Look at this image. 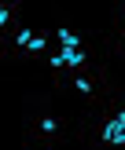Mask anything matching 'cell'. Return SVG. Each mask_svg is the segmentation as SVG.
<instances>
[{
  "label": "cell",
  "instance_id": "obj_3",
  "mask_svg": "<svg viewBox=\"0 0 125 150\" xmlns=\"http://www.w3.org/2000/svg\"><path fill=\"white\" fill-rule=\"evenodd\" d=\"M55 48L51 29H37V26H19L0 48V62H44Z\"/></svg>",
  "mask_w": 125,
  "mask_h": 150
},
{
  "label": "cell",
  "instance_id": "obj_9",
  "mask_svg": "<svg viewBox=\"0 0 125 150\" xmlns=\"http://www.w3.org/2000/svg\"><path fill=\"white\" fill-rule=\"evenodd\" d=\"M4 40H7V37H4V33H0V48H4Z\"/></svg>",
  "mask_w": 125,
  "mask_h": 150
},
{
  "label": "cell",
  "instance_id": "obj_4",
  "mask_svg": "<svg viewBox=\"0 0 125 150\" xmlns=\"http://www.w3.org/2000/svg\"><path fill=\"white\" fill-rule=\"evenodd\" d=\"M59 92H74V95H81V99H85V106H99V103L114 92V84H110V77H107V66L99 62V66H92V70L70 73V77L63 81V88H59Z\"/></svg>",
  "mask_w": 125,
  "mask_h": 150
},
{
  "label": "cell",
  "instance_id": "obj_5",
  "mask_svg": "<svg viewBox=\"0 0 125 150\" xmlns=\"http://www.w3.org/2000/svg\"><path fill=\"white\" fill-rule=\"evenodd\" d=\"M103 59L96 55V48H51V55L44 59V66H48L51 81H55V88H63V81L70 77V73L77 70H92V66H99Z\"/></svg>",
  "mask_w": 125,
  "mask_h": 150
},
{
  "label": "cell",
  "instance_id": "obj_2",
  "mask_svg": "<svg viewBox=\"0 0 125 150\" xmlns=\"http://www.w3.org/2000/svg\"><path fill=\"white\" fill-rule=\"evenodd\" d=\"M70 139V121L66 114H59L48 99H26V143H41V146H63Z\"/></svg>",
  "mask_w": 125,
  "mask_h": 150
},
{
  "label": "cell",
  "instance_id": "obj_6",
  "mask_svg": "<svg viewBox=\"0 0 125 150\" xmlns=\"http://www.w3.org/2000/svg\"><path fill=\"white\" fill-rule=\"evenodd\" d=\"M103 48L110 55H121L125 59V4H114V18H110V29L103 37Z\"/></svg>",
  "mask_w": 125,
  "mask_h": 150
},
{
  "label": "cell",
  "instance_id": "obj_1",
  "mask_svg": "<svg viewBox=\"0 0 125 150\" xmlns=\"http://www.w3.org/2000/svg\"><path fill=\"white\" fill-rule=\"evenodd\" d=\"M74 132L81 150H125V88H114L99 106H88Z\"/></svg>",
  "mask_w": 125,
  "mask_h": 150
},
{
  "label": "cell",
  "instance_id": "obj_8",
  "mask_svg": "<svg viewBox=\"0 0 125 150\" xmlns=\"http://www.w3.org/2000/svg\"><path fill=\"white\" fill-rule=\"evenodd\" d=\"M22 150H51V146H41V143H22Z\"/></svg>",
  "mask_w": 125,
  "mask_h": 150
},
{
  "label": "cell",
  "instance_id": "obj_7",
  "mask_svg": "<svg viewBox=\"0 0 125 150\" xmlns=\"http://www.w3.org/2000/svg\"><path fill=\"white\" fill-rule=\"evenodd\" d=\"M51 37H55L59 48H92V40H96L92 33H85V29L70 26V22H59V26L51 29Z\"/></svg>",
  "mask_w": 125,
  "mask_h": 150
}]
</instances>
